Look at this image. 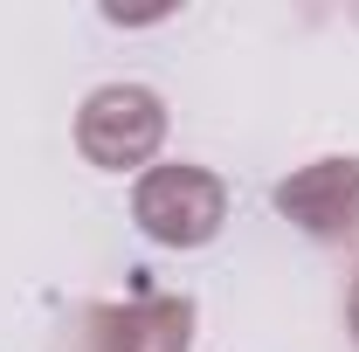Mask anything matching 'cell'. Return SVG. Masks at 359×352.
Segmentation results:
<instances>
[{
    "mask_svg": "<svg viewBox=\"0 0 359 352\" xmlns=\"http://www.w3.org/2000/svg\"><path fill=\"white\" fill-rule=\"evenodd\" d=\"M166 138V104L145 83H104L83 97L76 111V152L104 173H125V166H145Z\"/></svg>",
    "mask_w": 359,
    "mask_h": 352,
    "instance_id": "cell-1",
    "label": "cell"
},
{
    "mask_svg": "<svg viewBox=\"0 0 359 352\" xmlns=\"http://www.w3.org/2000/svg\"><path fill=\"white\" fill-rule=\"evenodd\" d=\"M132 215L152 242L166 249H201L228 221V187L208 166H152L132 194Z\"/></svg>",
    "mask_w": 359,
    "mask_h": 352,
    "instance_id": "cell-2",
    "label": "cell"
},
{
    "mask_svg": "<svg viewBox=\"0 0 359 352\" xmlns=\"http://www.w3.org/2000/svg\"><path fill=\"white\" fill-rule=\"evenodd\" d=\"M194 339V304L187 297H132V304L83 311L90 352H187Z\"/></svg>",
    "mask_w": 359,
    "mask_h": 352,
    "instance_id": "cell-3",
    "label": "cell"
},
{
    "mask_svg": "<svg viewBox=\"0 0 359 352\" xmlns=\"http://www.w3.org/2000/svg\"><path fill=\"white\" fill-rule=\"evenodd\" d=\"M276 208L318 242H339L359 228V159H318L276 187Z\"/></svg>",
    "mask_w": 359,
    "mask_h": 352,
    "instance_id": "cell-4",
    "label": "cell"
},
{
    "mask_svg": "<svg viewBox=\"0 0 359 352\" xmlns=\"http://www.w3.org/2000/svg\"><path fill=\"white\" fill-rule=\"evenodd\" d=\"M346 318H353V332H359V283H353V297H346Z\"/></svg>",
    "mask_w": 359,
    "mask_h": 352,
    "instance_id": "cell-5",
    "label": "cell"
}]
</instances>
